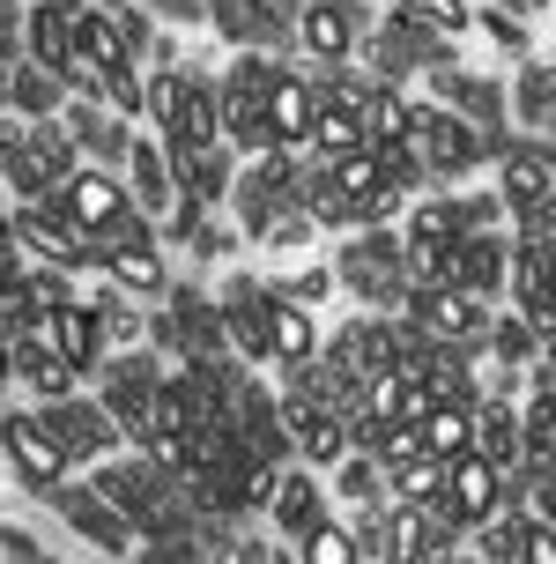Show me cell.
I'll return each instance as SVG.
<instances>
[{
    "label": "cell",
    "mask_w": 556,
    "mask_h": 564,
    "mask_svg": "<svg viewBox=\"0 0 556 564\" xmlns=\"http://www.w3.org/2000/svg\"><path fill=\"white\" fill-rule=\"evenodd\" d=\"M53 349L67 357L75 371H89L105 357V312H83V305H59L53 312Z\"/></svg>",
    "instance_id": "ac0fdd59"
},
{
    "label": "cell",
    "mask_w": 556,
    "mask_h": 564,
    "mask_svg": "<svg viewBox=\"0 0 556 564\" xmlns=\"http://www.w3.org/2000/svg\"><path fill=\"white\" fill-rule=\"evenodd\" d=\"M357 149H371L363 112H349V105H319V119H312V156H357Z\"/></svg>",
    "instance_id": "603a6c76"
},
{
    "label": "cell",
    "mask_w": 556,
    "mask_h": 564,
    "mask_svg": "<svg viewBox=\"0 0 556 564\" xmlns=\"http://www.w3.org/2000/svg\"><path fill=\"white\" fill-rule=\"evenodd\" d=\"M297 564H363V542L349 520H319L312 535H297Z\"/></svg>",
    "instance_id": "d4e9b609"
},
{
    "label": "cell",
    "mask_w": 556,
    "mask_h": 564,
    "mask_svg": "<svg viewBox=\"0 0 556 564\" xmlns=\"http://www.w3.org/2000/svg\"><path fill=\"white\" fill-rule=\"evenodd\" d=\"M475 446V409H460V401H438L430 416H423V453H438V460H453V453Z\"/></svg>",
    "instance_id": "cb8c5ba5"
},
{
    "label": "cell",
    "mask_w": 556,
    "mask_h": 564,
    "mask_svg": "<svg viewBox=\"0 0 556 564\" xmlns=\"http://www.w3.org/2000/svg\"><path fill=\"white\" fill-rule=\"evenodd\" d=\"M534 387H542V394H556V335L542 341V357H534Z\"/></svg>",
    "instance_id": "74e56055"
},
{
    "label": "cell",
    "mask_w": 556,
    "mask_h": 564,
    "mask_svg": "<svg viewBox=\"0 0 556 564\" xmlns=\"http://www.w3.org/2000/svg\"><path fill=\"white\" fill-rule=\"evenodd\" d=\"M222 335H230V349H238V357H252V365H275V349H268V290H252V282H230Z\"/></svg>",
    "instance_id": "5bb4252c"
},
{
    "label": "cell",
    "mask_w": 556,
    "mask_h": 564,
    "mask_svg": "<svg viewBox=\"0 0 556 564\" xmlns=\"http://www.w3.org/2000/svg\"><path fill=\"white\" fill-rule=\"evenodd\" d=\"M357 37H363L357 0H305V8H297V45H305L319 67H349Z\"/></svg>",
    "instance_id": "9c48e42d"
},
{
    "label": "cell",
    "mask_w": 556,
    "mask_h": 564,
    "mask_svg": "<svg viewBox=\"0 0 556 564\" xmlns=\"http://www.w3.org/2000/svg\"><path fill=\"white\" fill-rule=\"evenodd\" d=\"M520 564H556V528L527 520V528H520Z\"/></svg>",
    "instance_id": "e575fe53"
},
{
    "label": "cell",
    "mask_w": 556,
    "mask_h": 564,
    "mask_svg": "<svg viewBox=\"0 0 556 564\" xmlns=\"http://www.w3.org/2000/svg\"><path fill=\"white\" fill-rule=\"evenodd\" d=\"M520 224H527V246H556V194H549V200H534Z\"/></svg>",
    "instance_id": "8d00e7d4"
},
{
    "label": "cell",
    "mask_w": 556,
    "mask_h": 564,
    "mask_svg": "<svg viewBox=\"0 0 556 564\" xmlns=\"http://www.w3.org/2000/svg\"><path fill=\"white\" fill-rule=\"evenodd\" d=\"M268 349H275V365H290V371H312V365H319V357H327V341H319L312 305H290V297H275V290H268Z\"/></svg>",
    "instance_id": "7c38bea8"
},
{
    "label": "cell",
    "mask_w": 556,
    "mask_h": 564,
    "mask_svg": "<svg viewBox=\"0 0 556 564\" xmlns=\"http://www.w3.org/2000/svg\"><path fill=\"white\" fill-rule=\"evenodd\" d=\"M556 194V141H504L498 149V200L527 216L534 200Z\"/></svg>",
    "instance_id": "ba28073f"
},
{
    "label": "cell",
    "mask_w": 556,
    "mask_h": 564,
    "mask_svg": "<svg viewBox=\"0 0 556 564\" xmlns=\"http://www.w3.org/2000/svg\"><path fill=\"white\" fill-rule=\"evenodd\" d=\"M363 134H371V149H393V141L416 134V105L401 97V83H371V105H363Z\"/></svg>",
    "instance_id": "ffe728a7"
},
{
    "label": "cell",
    "mask_w": 556,
    "mask_h": 564,
    "mask_svg": "<svg viewBox=\"0 0 556 564\" xmlns=\"http://www.w3.org/2000/svg\"><path fill=\"white\" fill-rule=\"evenodd\" d=\"M15 238H23V253H37L45 268H97V246L83 238V224H75L59 200H23V208H15Z\"/></svg>",
    "instance_id": "5b68a950"
},
{
    "label": "cell",
    "mask_w": 556,
    "mask_h": 564,
    "mask_svg": "<svg viewBox=\"0 0 556 564\" xmlns=\"http://www.w3.org/2000/svg\"><path fill=\"white\" fill-rule=\"evenodd\" d=\"M475 446L490 453L504 476H520V460H527V431H520V409H512V401H482V409H475Z\"/></svg>",
    "instance_id": "e0dca14e"
},
{
    "label": "cell",
    "mask_w": 556,
    "mask_h": 564,
    "mask_svg": "<svg viewBox=\"0 0 556 564\" xmlns=\"http://www.w3.org/2000/svg\"><path fill=\"white\" fill-rule=\"evenodd\" d=\"M393 15L416 30H438V37H453V30H468V0H393Z\"/></svg>",
    "instance_id": "83f0119b"
},
{
    "label": "cell",
    "mask_w": 556,
    "mask_h": 564,
    "mask_svg": "<svg viewBox=\"0 0 556 564\" xmlns=\"http://www.w3.org/2000/svg\"><path fill=\"white\" fill-rule=\"evenodd\" d=\"M498 506H504V468H498L482 446L453 453V476H445V512H453V520L475 535V528H482Z\"/></svg>",
    "instance_id": "52a82bcc"
},
{
    "label": "cell",
    "mask_w": 556,
    "mask_h": 564,
    "mask_svg": "<svg viewBox=\"0 0 556 564\" xmlns=\"http://www.w3.org/2000/svg\"><path fill=\"white\" fill-rule=\"evenodd\" d=\"M401 312H408V327L423 341H475V335H490V319H498L490 297H475V290H408Z\"/></svg>",
    "instance_id": "277c9868"
},
{
    "label": "cell",
    "mask_w": 556,
    "mask_h": 564,
    "mask_svg": "<svg viewBox=\"0 0 556 564\" xmlns=\"http://www.w3.org/2000/svg\"><path fill=\"white\" fill-rule=\"evenodd\" d=\"M59 208L83 224V238L105 253V246H127V238H141V216H134V200H127V186L111 178V171L83 164L67 186H59Z\"/></svg>",
    "instance_id": "6da1fadb"
},
{
    "label": "cell",
    "mask_w": 556,
    "mask_h": 564,
    "mask_svg": "<svg viewBox=\"0 0 556 564\" xmlns=\"http://www.w3.org/2000/svg\"><path fill=\"white\" fill-rule=\"evenodd\" d=\"M334 282H341L334 268H297V275H282L275 297H290V305H327V297H334Z\"/></svg>",
    "instance_id": "d6a6232c"
},
{
    "label": "cell",
    "mask_w": 556,
    "mask_h": 564,
    "mask_svg": "<svg viewBox=\"0 0 556 564\" xmlns=\"http://www.w3.org/2000/svg\"><path fill=\"white\" fill-rule=\"evenodd\" d=\"M45 423H53V438L67 453H75V460H97V453H111L119 446V416H111L105 401H45Z\"/></svg>",
    "instance_id": "8fae6325"
},
{
    "label": "cell",
    "mask_w": 556,
    "mask_h": 564,
    "mask_svg": "<svg viewBox=\"0 0 556 564\" xmlns=\"http://www.w3.org/2000/svg\"><path fill=\"white\" fill-rule=\"evenodd\" d=\"M363 453H379L386 468H401V460H416V453H423V423H416V416L386 423V431H379V438H371V446H363Z\"/></svg>",
    "instance_id": "4dcf8cb0"
},
{
    "label": "cell",
    "mask_w": 556,
    "mask_h": 564,
    "mask_svg": "<svg viewBox=\"0 0 556 564\" xmlns=\"http://www.w3.org/2000/svg\"><path fill=\"white\" fill-rule=\"evenodd\" d=\"M312 119H319V75L268 67V141L275 149H312Z\"/></svg>",
    "instance_id": "8992f818"
},
{
    "label": "cell",
    "mask_w": 556,
    "mask_h": 564,
    "mask_svg": "<svg viewBox=\"0 0 556 564\" xmlns=\"http://www.w3.org/2000/svg\"><path fill=\"white\" fill-rule=\"evenodd\" d=\"M482 30H490V37H498L504 53H520V45H527V23H520V15H512V8H482Z\"/></svg>",
    "instance_id": "836d02e7"
},
{
    "label": "cell",
    "mask_w": 556,
    "mask_h": 564,
    "mask_svg": "<svg viewBox=\"0 0 556 564\" xmlns=\"http://www.w3.org/2000/svg\"><path fill=\"white\" fill-rule=\"evenodd\" d=\"M423 134H430V171H475L482 164V141L453 105H430L423 112Z\"/></svg>",
    "instance_id": "9a60e30c"
},
{
    "label": "cell",
    "mask_w": 556,
    "mask_h": 564,
    "mask_svg": "<svg viewBox=\"0 0 556 564\" xmlns=\"http://www.w3.org/2000/svg\"><path fill=\"white\" fill-rule=\"evenodd\" d=\"M164 141H171V156H208V149H222V83L194 75L178 119L164 127Z\"/></svg>",
    "instance_id": "30bf717a"
},
{
    "label": "cell",
    "mask_w": 556,
    "mask_h": 564,
    "mask_svg": "<svg viewBox=\"0 0 556 564\" xmlns=\"http://www.w3.org/2000/svg\"><path fill=\"white\" fill-rule=\"evenodd\" d=\"M268 520H275L282 535H312L327 512H319V482L305 476V468H290V476L275 482V506H268Z\"/></svg>",
    "instance_id": "44dd1931"
},
{
    "label": "cell",
    "mask_w": 556,
    "mask_h": 564,
    "mask_svg": "<svg viewBox=\"0 0 556 564\" xmlns=\"http://www.w3.org/2000/svg\"><path fill=\"white\" fill-rule=\"evenodd\" d=\"M30 564H53V557H30Z\"/></svg>",
    "instance_id": "f35d334b"
},
{
    "label": "cell",
    "mask_w": 556,
    "mask_h": 564,
    "mask_svg": "<svg viewBox=\"0 0 556 564\" xmlns=\"http://www.w3.org/2000/svg\"><path fill=\"white\" fill-rule=\"evenodd\" d=\"M127 164H134V186H141V200H149V208H164L171 200V186H178V171H171V156L164 149H156V141H127Z\"/></svg>",
    "instance_id": "484cf974"
},
{
    "label": "cell",
    "mask_w": 556,
    "mask_h": 564,
    "mask_svg": "<svg viewBox=\"0 0 556 564\" xmlns=\"http://www.w3.org/2000/svg\"><path fill=\"white\" fill-rule=\"evenodd\" d=\"M527 520H542V528H556V468H542L527 490Z\"/></svg>",
    "instance_id": "d590c367"
},
{
    "label": "cell",
    "mask_w": 556,
    "mask_h": 564,
    "mask_svg": "<svg viewBox=\"0 0 556 564\" xmlns=\"http://www.w3.org/2000/svg\"><path fill=\"white\" fill-rule=\"evenodd\" d=\"M186 83H194L186 67H156V75H149V89H141V112L156 119V127H171V119H178V105H186Z\"/></svg>",
    "instance_id": "f1b7e54d"
},
{
    "label": "cell",
    "mask_w": 556,
    "mask_h": 564,
    "mask_svg": "<svg viewBox=\"0 0 556 564\" xmlns=\"http://www.w3.org/2000/svg\"><path fill=\"white\" fill-rule=\"evenodd\" d=\"M445 476H453V460L416 453V460L386 468V498H393V506H445Z\"/></svg>",
    "instance_id": "d6986e66"
},
{
    "label": "cell",
    "mask_w": 556,
    "mask_h": 564,
    "mask_svg": "<svg viewBox=\"0 0 556 564\" xmlns=\"http://www.w3.org/2000/svg\"><path fill=\"white\" fill-rule=\"evenodd\" d=\"M0 453H8L15 482H30V490H59L67 468H75V453L53 438V423L23 416V409H8V416H0Z\"/></svg>",
    "instance_id": "3957f363"
},
{
    "label": "cell",
    "mask_w": 556,
    "mask_h": 564,
    "mask_svg": "<svg viewBox=\"0 0 556 564\" xmlns=\"http://www.w3.org/2000/svg\"><path fill=\"white\" fill-rule=\"evenodd\" d=\"M379 482H386V460H379V453H363V446L341 453V476H334V490H341L349 506H379Z\"/></svg>",
    "instance_id": "4316f807"
},
{
    "label": "cell",
    "mask_w": 556,
    "mask_h": 564,
    "mask_svg": "<svg viewBox=\"0 0 556 564\" xmlns=\"http://www.w3.org/2000/svg\"><path fill=\"white\" fill-rule=\"evenodd\" d=\"M490 335H498V365H520V357H542V327H534L527 312H504V319H490Z\"/></svg>",
    "instance_id": "f546056e"
},
{
    "label": "cell",
    "mask_w": 556,
    "mask_h": 564,
    "mask_svg": "<svg viewBox=\"0 0 556 564\" xmlns=\"http://www.w3.org/2000/svg\"><path fill=\"white\" fill-rule=\"evenodd\" d=\"M8 349H15V379H23L37 401H67V394H75V379H83V371L67 365L53 341H8Z\"/></svg>",
    "instance_id": "2e32d148"
},
{
    "label": "cell",
    "mask_w": 556,
    "mask_h": 564,
    "mask_svg": "<svg viewBox=\"0 0 556 564\" xmlns=\"http://www.w3.org/2000/svg\"><path fill=\"white\" fill-rule=\"evenodd\" d=\"M59 97H67V83H59V75H45L37 59L8 67V112H23V119H53Z\"/></svg>",
    "instance_id": "7402d4cb"
},
{
    "label": "cell",
    "mask_w": 556,
    "mask_h": 564,
    "mask_svg": "<svg viewBox=\"0 0 556 564\" xmlns=\"http://www.w3.org/2000/svg\"><path fill=\"white\" fill-rule=\"evenodd\" d=\"M268 67H275V59L246 53L222 75V149H238V156L275 149V141H268Z\"/></svg>",
    "instance_id": "7a4b0ae2"
},
{
    "label": "cell",
    "mask_w": 556,
    "mask_h": 564,
    "mask_svg": "<svg viewBox=\"0 0 556 564\" xmlns=\"http://www.w3.org/2000/svg\"><path fill=\"white\" fill-rule=\"evenodd\" d=\"M445 97H460V112H468V119H504V89H490V83L445 75Z\"/></svg>",
    "instance_id": "1f68e13d"
},
{
    "label": "cell",
    "mask_w": 556,
    "mask_h": 564,
    "mask_svg": "<svg viewBox=\"0 0 556 564\" xmlns=\"http://www.w3.org/2000/svg\"><path fill=\"white\" fill-rule=\"evenodd\" d=\"M97 268L111 275V290H119V297H141V305H149V297H164V290H171V268H164V253H156L149 238H127V246H105V253H97Z\"/></svg>",
    "instance_id": "4fadbf2b"
}]
</instances>
